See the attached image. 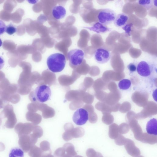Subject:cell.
Returning <instances> with one entry per match:
<instances>
[{"label":"cell","mask_w":157,"mask_h":157,"mask_svg":"<svg viewBox=\"0 0 157 157\" xmlns=\"http://www.w3.org/2000/svg\"><path fill=\"white\" fill-rule=\"evenodd\" d=\"M66 13L65 9L61 5L54 7L52 10V15L53 17L56 20H59L64 18Z\"/></svg>","instance_id":"obj_8"},{"label":"cell","mask_w":157,"mask_h":157,"mask_svg":"<svg viewBox=\"0 0 157 157\" xmlns=\"http://www.w3.org/2000/svg\"><path fill=\"white\" fill-rule=\"evenodd\" d=\"M89 119V114L85 109L80 108L77 109L74 113L72 119L77 125H82L85 124Z\"/></svg>","instance_id":"obj_5"},{"label":"cell","mask_w":157,"mask_h":157,"mask_svg":"<svg viewBox=\"0 0 157 157\" xmlns=\"http://www.w3.org/2000/svg\"><path fill=\"white\" fill-rule=\"evenodd\" d=\"M146 130L149 134L156 136L157 135V120L155 118L150 119L146 125Z\"/></svg>","instance_id":"obj_10"},{"label":"cell","mask_w":157,"mask_h":157,"mask_svg":"<svg viewBox=\"0 0 157 157\" xmlns=\"http://www.w3.org/2000/svg\"><path fill=\"white\" fill-rule=\"evenodd\" d=\"M129 17L126 14L121 13L116 16L113 21L114 24L118 27H123L125 25L128 20Z\"/></svg>","instance_id":"obj_9"},{"label":"cell","mask_w":157,"mask_h":157,"mask_svg":"<svg viewBox=\"0 0 157 157\" xmlns=\"http://www.w3.org/2000/svg\"><path fill=\"white\" fill-rule=\"evenodd\" d=\"M85 28L98 33H104L110 30V29L106 25L99 22L96 23L92 27Z\"/></svg>","instance_id":"obj_11"},{"label":"cell","mask_w":157,"mask_h":157,"mask_svg":"<svg viewBox=\"0 0 157 157\" xmlns=\"http://www.w3.org/2000/svg\"><path fill=\"white\" fill-rule=\"evenodd\" d=\"M132 24H126L123 27H122V29L125 30L126 33L129 34L131 31V28L132 26Z\"/></svg>","instance_id":"obj_18"},{"label":"cell","mask_w":157,"mask_h":157,"mask_svg":"<svg viewBox=\"0 0 157 157\" xmlns=\"http://www.w3.org/2000/svg\"><path fill=\"white\" fill-rule=\"evenodd\" d=\"M2 42L1 38H0V47L2 46Z\"/></svg>","instance_id":"obj_22"},{"label":"cell","mask_w":157,"mask_h":157,"mask_svg":"<svg viewBox=\"0 0 157 157\" xmlns=\"http://www.w3.org/2000/svg\"><path fill=\"white\" fill-rule=\"evenodd\" d=\"M116 16L113 10L109 8L104 9L99 12L98 18L100 23L106 25L113 23Z\"/></svg>","instance_id":"obj_4"},{"label":"cell","mask_w":157,"mask_h":157,"mask_svg":"<svg viewBox=\"0 0 157 157\" xmlns=\"http://www.w3.org/2000/svg\"><path fill=\"white\" fill-rule=\"evenodd\" d=\"M137 2L147 10H149L153 6V0H137Z\"/></svg>","instance_id":"obj_14"},{"label":"cell","mask_w":157,"mask_h":157,"mask_svg":"<svg viewBox=\"0 0 157 157\" xmlns=\"http://www.w3.org/2000/svg\"><path fill=\"white\" fill-rule=\"evenodd\" d=\"M84 57V52L81 49L76 48L71 50L67 53L70 66L72 68H75L81 65Z\"/></svg>","instance_id":"obj_3"},{"label":"cell","mask_w":157,"mask_h":157,"mask_svg":"<svg viewBox=\"0 0 157 157\" xmlns=\"http://www.w3.org/2000/svg\"><path fill=\"white\" fill-rule=\"evenodd\" d=\"M136 71L139 75L144 77L150 76L152 72L150 65L147 62L144 61L139 63L136 67Z\"/></svg>","instance_id":"obj_7"},{"label":"cell","mask_w":157,"mask_h":157,"mask_svg":"<svg viewBox=\"0 0 157 157\" xmlns=\"http://www.w3.org/2000/svg\"><path fill=\"white\" fill-rule=\"evenodd\" d=\"M95 61L99 64L107 63L111 57V53L108 50L103 48L97 49L94 54Z\"/></svg>","instance_id":"obj_6"},{"label":"cell","mask_w":157,"mask_h":157,"mask_svg":"<svg viewBox=\"0 0 157 157\" xmlns=\"http://www.w3.org/2000/svg\"><path fill=\"white\" fill-rule=\"evenodd\" d=\"M17 31L16 27L13 25L10 24L6 26L5 32L10 35H12Z\"/></svg>","instance_id":"obj_15"},{"label":"cell","mask_w":157,"mask_h":157,"mask_svg":"<svg viewBox=\"0 0 157 157\" xmlns=\"http://www.w3.org/2000/svg\"><path fill=\"white\" fill-rule=\"evenodd\" d=\"M24 153L23 151L20 148L15 147L12 148L10 151L9 156L11 157H23Z\"/></svg>","instance_id":"obj_13"},{"label":"cell","mask_w":157,"mask_h":157,"mask_svg":"<svg viewBox=\"0 0 157 157\" xmlns=\"http://www.w3.org/2000/svg\"><path fill=\"white\" fill-rule=\"evenodd\" d=\"M4 60L2 57L0 56V70L4 67Z\"/></svg>","instance_id":"obj_19"},{"label":"cell","mask_w":157,"mask_h":157,"mask_svg":"<svg viewBox=\"0 0 157 157\" xmlns=\"http://www.w3.org/2000/svg\"><path fill=\"white\" fill-rule=\"evenodd\" d=\"M39 0H26L30 4H35L37 3Z\"/></svg>","instance_id":"obj_20"},{"label":"cell","mask_w":157,"mask_h":157,"mask_svg":"<svg viewBox=\"0 0 157 157\" xmlns=\"http://www.w3.org/2000/svg\"><path fill=\"white\" fill-rule=\"evenodd\" d=\"M131 85V82L128 79H123L120 81L118 84L119 88L121 90H125L129 89Z\"/></svg>","instance_id":"obj_12"},{"label":"cell","mask_w":157,"mask_h":157,"mask_svg":"<svg viewBox=\"0 0 157 157\" xmlns=\"http://www.w3.org/2000/svg\"><path fill=\"white\" fill-rule=\"evenodd\" d=\"M6 26L4 22L0 20V35L2 34L5 32Z\"/></svg>","instance_id":"obj_16"},{"label":"cell","mask_w":157,"mask_h":157,"mask_svg":"<svg viewBox=\"0 0 157 157\" xmlns=\"http://www.w3.org/2000/svg\"><path fill=\"white\" fill-rule=\"evenodd\" d=\"M64 55L57 53L51 55L47 58V64L49 69L53 73L61 71L64 68L66 63Z\"/></svg>","instance_id":"obj_1"},{"label":"cell","mask_w":157,"mask_h":157,"mask_svg":"<svg viewBox=\"0 0 157 157\" xmlns=\"http://www.w3.org/2000/svg\"><path fill=\"white\" fill-rule=\"evenodd\" d=\"M156 0H153V4L156 6Z\"/></svg>","instance_id":"obj_21"},{"label":"cell","mask_w":157,"mask_h":157,"mask_svg":"<svg viewBox=\"0 0 157 157\" xmlns=\"http://www.w3.org/2000/svg\"><path fill=\"white\" fill-rule=\"evenodd\" d=\"M51 94V90L49 86L41 85L30 93L29 98L32 102L43 103L50 99Z\"/></svg>","instance_id":"obj_2"},{"label":"cell","mask_w":157,"mask_h":157,"mask_svg":"<svg viewBox=\"0 0 157 157\" xmlns=\"http://www.w3.org/2000/svg\"><path fill=\"white\" fill-rule=\"evenodd\" d=\"M127 67L129 71L133 72L136 70V67L133 63H131L127 66Z\"/></svg>","instance_id":"obj_17"}]
</instances>
